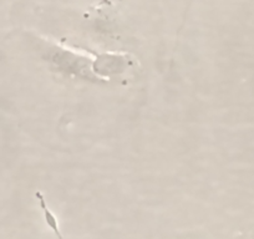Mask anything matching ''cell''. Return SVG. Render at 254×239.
<instances>
[{
  "mask_svg": "<svg viewBox=\"0 0 254 239\" xmlns=\"http://www.w3.org/2000/svg\"><path fill=\"white\" fill-rule=\"evenodd\" d=\"M36 197L39 198V201H40V206L41 208H43V212H44V217H45V221L46 223H48L49 227H51V229L54 231V233L56 234V236L59 237V238H61V234L60 232H59V226H58V219L55 218V216H54L53 213H51L50 211H49L48 206H46V202H45V198H44L43 196H41V193H36Z\"/></svg>",
  "mask_w": 254,
  "mask_h": 239,
  "instance_id": "6da1fadb",
  "label": "cell"
}]
</instances>
